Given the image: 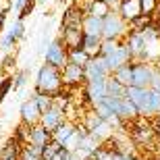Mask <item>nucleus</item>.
Segmentation results:
<instances>
[{
	"label": "nucleus",
	"mask_w": 160,
	"mask_h": 160,
	"mask_svg": "<svg viewBox=\"0 0 160 160\" xmlns=\"http://www.w3.org/2000/svg\"><path fill=\"white\" fill-rule=\"evenodd\" d=\"M62 77H60V69L52 65H44L38 69L36 73V81H33V92L36 94H46L50 98L58 96L62 92Z\"/></svg>",
	"instance_id": "obj_1"
},
{
	"label": "nucleus",
	"mask_w": 160,
	"mask_h": 160,
	"mask_svg": "<svg viewBox=\"0 0 160 160\" xmlns=\"http://www.w3.org/2000/svg\"><path fill=\"white\" fill-rule=\"evenodd\" d=\"M129 33V25L125 23L117 11H110L102 19V40H125Z\"/></svg>",
	"instance_id": "obj_2"
},
{
	"label": "nucleus",
	"mask_w": 160,
	"mask_h": 160,
	"mask_svg": "<svg viewBox=\"0 0 160 160\" xmlns=\"http://www.w3.org/2000/svg\"><path fill=\"white\" fill-rule=\"evenodd\" d=\"M127 129H129V135H131V142L137 143V146H150V143H154L156 135H154V129H152V121L150 119H135L133 123L127 125Z\"/></svg>",
	"instance_id": "obj_3"
},
{
	"label": "nucleus",
	"mask_w": 160,
	"mask_h": 160,
	"mask_svg": "<svg viewBox=\"0 0 160 160\" xmlns=\"http://www.w3.org/2000/svg\"><path fill=\"white\" fill-rule=\"evenodd\" d=\"M44 62L46 65H52L56 69H62V67L69 62V50L65 48V44L60 42V38H52L48 48L44 50Z\"/></svg>",
	"instance_id": "obj_4"
},
{
	"label": "nucleus",
	"mask_w": 160,
	"mask_h": 160,
	"mask_svg": "<svg viewBox=\"0 0 160 160\" xmlns=\"http://www.w3.org/2000/svg\"><path fill=\"white\" fill-rule=\"evenodd\" d=\"M123 44L127 46L131 54V62H142L143 60V52H146V46H148V36L143 31H131L125 36Z\"/></svg>",
	"instance_id": "obj_5"
},
{
	"label": "nucleus",
	"mask_w": 160,
	"mask_h": 160,
	"mask_svg": "<svg viewBox=\"0 0 160 160\" xmlns=\"http://www.w3.org/2000/svg\"><path fill=\"white\" fill-rule=\"evenodd\" d=\"M60 77H62V88L65 89H79L85 85V73L81 67L67 62L60 69Z\"/></svg>",
	"instance_id": "obj_6"
},
{
	"label": "nucleus",
	"mask_w": 160,
	"mask_h": 160,
	"mask_svg": "<svg viewBox=\"0 0 160 160\" xmlns=\"http://www.w3.org/2000/svg\"><path fill=\"white\" fill-rule=\"evenodd\" d=\"M83 73H85V81H106L110 77V71H108V67H106L104 56L89 58V62L83 67Z\"/></svg>",
	"instance_id": "obj_7"
},
{
	"label": "nucleus",
	"mask_w": 160,
	"mask_h": 160,
	"mask_svg": "<svg viewBox=\"0 0 160 160\" xmlns=\"http://www.w3.org/2000/svg\"><path fill=\"white\" fill-rule=\"evenodd\" d=\"M131 69H133V88L150 89L152 75H154V65H150V62H131Z\"/></svg>",
	"instance_id": "obj_8"
},
{
	"label": "nucleus",
	"mask_w": 160,
	"mask_h": 160,
	"mask_svg": "<svg viewBox=\"0 0 160 160\" xmlns=\"http://www.w3.org/2000/svg\"><path fill=\"white\" fill-rule=\"evenodd\" d=\"M125 98L137 108L139 117L148 119V89L133 88V85H131V88H127V92H125Z\"/></svg>",
	"instance_id": "obj_9"
},
{
	"label": "nucleus",
	"mask_w": 160,
	"mask_h": 160,
	"mask_svg": "<svg viewBox=\"0 0 160 160\" xmlns=\"http://www.w3.org/2000/svg\"><path fill=\"white\" fill-rule=\"evenodd\" d=\"M65 121H67L65 110L58 108V106H54V104H52V108H48L46 112H42V117H40V125L44 129H48L50 133H52L54 129H58Z\"/></svg>",
	"instance_id": "obj_10"
},
{
	"label": "nucleus",
	"mask_w": 160,
	"mask_h": 160,
	"mask_svg": "<svg viewBox=\"0 0 160 160\" xmlns=\"http://www.w3.org/2000/svg\"><path fill=\"white\" fill-rule=\"evenodd\" d=\"M19 117H21V123L27 125V127H33V125L40 123V108H38V104L31 98H27V100L21 102V106H19Z\"/></svg>",
	"instance_id": "obj_11"
},
{
	"label": "nucleus",
	"mask_w": 160,
	"mask_h": 160,
	"mask_svg": "<svg viewBox=\"0 0 160 160\" xmlns=\"http://www.w3.org/2000/svg\"><path fill=\"white\" fill-rule=\"evenodd\" d=\"M104 60H106V67H108V71H110V75H112V73L117 71V69H121L123 65H129L131 62V54H129V50H127V46L121 44L114 52L106 54Z\"/></svg>",
	"instance_id": "obj_12"
},
{
	"label": "nucleus",
	"mask_w": 160,
	"mask_h": 160,
	"mask_svg": "<svg viewBox=\"0 0 160 160\" xmlns=\"http://www.w3.org/2000/svg\"><path fill=\"white\" fill-rule=\"evenodd\" d=\"M81 8H79L75 2H73L65 12H62V19H60V31L62 29H81V21H83Z\"/></svg>",
	"instance_id": "obj_13"
},
{
	"label": "nucleus",
	"mask_w": 160,
	"mask_h": 160,
	"mask_svg": "<svg viewBox=\"0 0 160 160\" xmlns=\"http://www.w3.org/2000/svg\"><path fill=\"white\" fill-rule=\"evenodd\" d=\"M117 12L121 15V19H123L125 23L129 25L131 21H135L139 15H143V8H142V4H139V0H121Z\"/></svg>",
	"instance_id": "obj_14"
},
{
	"label": "nucleus",
	"mask_w": 160,
	"mask_h": 160,
	"mask_svg": "<svg viewBox=\"0 0 160 160\" xmlns=\"http://www.w3.org/2000/svg\"><path fill=\"white\" fill-rule=\"evenodd\" d=\"M27 143L38 146V148H44L48 143H52V133L48 129H44V127L38 123V125H33V127H29V131H27Z\"/></svg>",
	"instance_id": "obj_15"
},
{
	"label": "nucleus",
	"mask_w": 160,
	"mask_h": 160,
	"mask_svg": "<svg viewBox=\"0 0 160 160\" xmlns=\"http://www.w3.org/2000/svg\"><path fill=\"white\" fill-rule=\"evenodd\" d=\"M83 92L88 96L89 104L94 106L96 102H100L102 98H106V81H85Z\"/></svg>",
	"instance_id": "obj_16"
},
{
	"label": "nucleus",
	"mask_w": 160,
	"mask_h": 160,
	"mask_svg": "<svg viewBox=\"0 0 160 160\" xmlns=\"http://www.w3.org/2000/svg\"><path fill=\"white\" fill-rule=\"evenodd\" d=\"M60 42L65 44L67 50H77L81 48V42H83V31L81 29H62L58 33Z\"/></svg>",
	"instance_id": "obj_17"
},
{
	"label": "nucleus",
	"mask_w": 160,
	"mask_h": 160,
	"mask_svg": "<svg viewBox=\"0 0 160 160\" xmlns=\"http://www.w3.org/2000/svg\"><path fill=\"white\" fill-rule=\"evenodd\" d=\"M81 31H83V36H92V38H100L102 40V19L85 15L81 21Z\"/></svg>",
	"instance_id": "obj_18"
},
{
	"label": "nucleus",
	"mask_w": 160,
	"mask_h": 160,
	"mask_svg": "<svg viewBox=\"0 0 160 160\" xmlns=\"http://www.w3.org/2000/svg\"><path fill=\"white\" fill-rule=\"evenodd\" d=\"M75 127H77V123L65 121V123L60 125L58 129H54V131H52V142H54V143H58V146H62V143L67 142V137H69L73 131H75Z\"/></svg>",
	"instance_id": "obj_19"
},
{
	"label": "nucleus",
	"mask_w": 160,
	"mask_h": 160,
	"mask_svg": "<svg viewBox=\"0 0 160 160\" xmlns=\"http://www.w3.org/2000/svg\"><path fill=\"white\" fill-rule=\"evenodd\" d=\"M112 79L114 81H119L123 88H131L133 85V69H131V62L129 65H123L121 69L112 73Z\"/></svg>",
	"instance_id": "obj_20"
},
{
	"label": "nucleus",
	"mask_w": 160,
	"mask_h": 160,
	"mask_svg": "<svg viewBox=\"0 0 160 160\" xmlns=\"http://www.w3.org/2000/svg\"><path fill=\"white\" fill-rule=\"evenodd\" d=\"M100 44L102 40L100 38H92V36H83V42H81V50L88 54L89 58L94 56H100Z\"/></svg>",
	"instance_id": "obj_21"
},
{
	"label": "nucleus",
	"mask_w": 160,
	"mask_h": 160,
	"mask_svg": "<svg viewBox=\"0 0 160 160\" xmlns=\"http://www.w3.org/2000/svg\"><path fill=\"white\" fill-rule=\"evenodd\" d=\"M125 92H127V88H123L119 81H114L112 75L106 79V96H108V98H117V100H123V98H125Z\"/></svg>",
	"instance_id": "obj_22"
},
{
	"label": "nucleus",
	"mask_w": 160,
	"mask_h": 160,
	"mask_svg": "<svg viewBox=\"0 0 160 160\" xmlns=\"http://www.w3.org/2000/svg\"><path fill=\"white\" fill-rule=\"evenodd\" d=\"M160 114V94L156 89H148V119Z\"/></svg>",
	"instance_id": "obj_23"
},
{
	"label": "nucleus",
	"mask_w": 160,
	"mask_h": 160,
	"mask_svg": "<svg viewBox=\"0 0 160 160\" xmlns=\"http://www.w3.org/2000/svg\"><path fill=\"white\" fill-rule=\"evenodd\" d=\"M152 23H154V17L143 12V15H139L135 21H131V23H129V29L131 31H146L148 27H152Z\"/></svg>",
	"instance_id": "obj_24"
},
{
	"label": "nucleus",
	"mask_w": 160,
	"mask_h": 160,
	"mask_svg": "<svg viewBox=\"0 0 160 160\" xmlns=\"http://www.w3.org/2000/svg\"><path fill=\"white\" fill-rule=\"evenodd\" d=\"M19 160H42V148L31 146V143H25V146H21Z\"/></svg>",
	"instance_id": "obj_25"
},
{
	"label": "nucleus",
	"mask_w": 160,
	"mask_h": 160,
	"mask_svg": "<svg viewBox=\"0 0 160 160\" xmlns=\"http://www.w3.org/2000/svg\"><path fill=\"white\" fill-rule=\"evenodd\" d=\"M69 62L71 65H77V67H85L89 62V56L85 52H83L81 48H77V50H69Z\"/></svg>",
	"instance_id": "obj_26"
},
{
	"label": "nucleus",
	"mask_w": 160,
	"mask_h": 160,
	"mask_svg": "<svg viewBox=\"0 0 160 160\" xmlns=\"http://www.w3.org/2000/svg\"><path fill=\"white\" fill-rule=\"evenodd\" d=\"M31 100L38 104L40 112H46L48 108H52V98L46 96V94H36V92H31Z\"/></svg>",
	"instance_id": "obj_27"
},
{
	"label": "nucleus",
	"mask_w": 160,
	"mask_h": 160,
	"mask_svg": "<svg viewBox=\"0 0 160 160\" xmlns=\"http://www.w3.org/2000/svg\"><path fill=\"white\" fill-rule=\"evenodd\" d=\"M15 46H17V40H15L8 31H6L4 36L0 38V50H2L4 54H11L12 50H15Z\"/></svg>",
	"instance_id": "obj_28"
},
{
	"label": "nucleus",
	"mask_w": 160,
	"mask_h": 160,
	"mask_svg": "<svg viewBox=\"0 0 160 160\" xmlns=\"http://www.w3.org/2000/svg\"><path fill=\"white\" fill-rule=\"evenodd\" d=\"M11 89H12V75H4L0 81V106L6 100V96L11 94Z\"/></svg>",
	"instance_id": "obj_29"
},
{
	"label": "nucleus",
	"mask_w": 160,
	"mask_h": 160,
	"mask_svg": "<svg viewBox=\"0 0 160 160\" xmlns=\"http://www.w3.org/2000/svg\"><path fill=\"white\" fill-rule=\"evenodd\" d=\"M27 75H29V69H27V71H19V73L12 75V89H15V92H21V89L25 88Z\"/></svg>",
	"instance_id": "obj_30"
},
{
	"label": "nucleus",
	"mask_w": 160,
	"mask_h": 160,
	"mask_svg": "<svg viewBox=\"0 0 160 160\" xmlns=\"http://www.w3.org/2000/svg\"><path fill=\"white\" fill-rule=\"evenodd\" d=\"M121 44H123L121 40H102V44H100V56H106V54L114 52Z\"/></svg>",
	"instance_id": "obj_31"
},
{
	"label": "nucleus",
	"mask_w": 160,
	"mask_h": 160,
	"mask_svg": "<svg viewBox=\"0 0 160 160\" xmlns=\"http://www.w3.org/2000/svg\"><path fill=\"white\" fill-rule=\"evenodd\" d=\"M8 33H11L17 42H21V40H23V36H25V21H19V19H17V21L11 25Z\"/></svg>",
	"instance_id": "obj_32"
},
{
	"label": "nucleus",
	"mask_w": 160,
	"mask_h": 160,
	"mask_svg": "<svg viewBox=\"0 0 160 160\" xmlns=\"http://www.w3.org/2000/svg\"><path fill=\"white\" fill-rule=\"evenodd\" d=\"M60 148H62V146H58V143H54V142L44 146V148H42V160H52L54 156L60 152Z\"/></svg>",
	"instance_id": "obj_33"
},
{
	"label": "nucleus",
	"mask_w": 160,
	"mask_h": 160,
	"mask_svg": "<svg viewBox=\"0 0 160 160\" xmlns=\"http://www.w3.org/2000/svg\"><path fill=\"white\" fill-rule=\"evenodd\" d=\"M15 60H17V56H15V54H6L4 58H2V73H4V75H12V69H15V65H17V62H15Z\"/></svg>",
	"instance_id": "obj_34"
},
{
	"label": "nucleus",
	"mask_w": 160,
	"mask_h": 160,
	"mask_svg": "<svg viewBox=\"0 0 160 160\" xmlns=\"http://www.w3.org/2000/svg\"><path fill=\"white\" fill-rule=\"evenodd\" d=\"M158 2H160V0H139V4H142V8H143L146 15H154Z\"/></svg>",
	"instance_id": "obj_35"
},
{
	"label": "nucleus",
	"mask_w": 160,
	"mask_h": 160,
	"mask_svg": "<svg viewBox=\"0 0 160 160\" xmlns=\"http://www.w3.org/2000/svg\"><path fill=\"white\" fill-rule=\"evenodd\" d=\"M150 121H152V129H154L156 139H160V117H154V119H150Z\"/></svg>",
	"instance_id": "obj_36"
},
{
	"label": "nucleus",
	"mask_w": 160,
	"mask_h": 160,
	"mask_svg": "<svg viewBox=\"0 0 160 160\" xmlns=\"http://www.w3.org/2000/svg\"><path fill=\"white\" fill-rule=\"evenodd\" d=\"M27 2H29V0H15V2H12V8H15L17 12H21V11H23V6L27 4Z\"/></svg>",
	"instance_id": "obj_37"
},
{
	"label": "nucleus",
	"mask_w": 160,
	"mask_h": 160,
	"mask_svg": "<svg viewBox=\"0 0 160 160\" xmlns=\"http://www.w3.org/2000/svg\"><path fill=\"white\" fill-rule=\"evenodd\" d=\"M114 160H139L133 154H114Z\"/></svg>",
	"instance_id": "obj_38"
},
{
	"label": "nucleus",
	"mask_w": 160,
	"mask_h": 160,
	"mask_svg": "<svg viewBox=\"0 0 160 160\" xmlns=\"http://www.w3.org/2000/svg\"><path fill=\"white\" fill-rule=\"evenodd\" d=\"M102 2H106V4L110 6V11H117V8H119V2H121V0H102Z\"/></svg>",
	"instance_id": "obj_39"
},
{
	"label": "nucleus",
	"mask_w": 160,
	"mask_h": 160,
	"mask_svg": "<svg viewBox=\"0 0 160 160\" xmlns=\"http://www.w3.org/2000/svg\"><path fill=\"white\" fill-rule=\"evenodd\" d=\"M6 15H8V11H0V33H2V29H4V21H6Z\"/></svg>",
	"instance_id": "obj_40"
},
{
	"label": "nucleus",
	"mask_w": 160,
	"mask_h": 160,
	"mask_svg": "<svg viewBox=\"0 0 160 160\" xmlns=\"http://www.w3.org/2000/svg\"><path fill=\"white\" fill-rule=\"evenodd\" d=\"M158 31H160V23H158Z\"/></svg>",
	"instance_id": "obj_41"
},
{
	"label": "nucleus",
	"mask_w": 160,
	"mask_h": 160,
	"mask_svg": "<svg viewBox=\"0 0 160 160\" xmlns=\"http://www.w3.org/2000/svg\"><path fill=\"white\" fill-rule=\"evenodd\" d=\"M158 117H160V114H158Z\"/></svg>",
	"instance_id": "obj_42"
}]
</instances>
